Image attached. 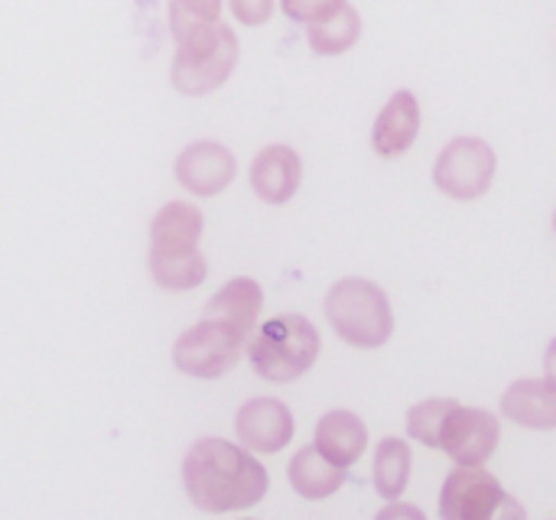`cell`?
<instances>
[{
	"instance_id": "16",
	"label": "cell",
	"mask_w": 556,
	"mask_h": 520,
	"mask_svg": "<svg viewBox=\"0 0 556 520\" xmlns=\"http://www.w3.org/2000/svg\"><path fill=\"white\" fill-rule=\"evenodd\" d=\"M261 309H264V290L257 280L251 277H235L228 280L208 303H205V319H222L235 329H241L251 342L254 329H257V319H261Z\"/></svg>"
},
{
	"instance_id": "6",
	"label": "cell",
	"mask_w": 556,
	"mask_h": 520,
	"mask_svg": "<svg viewBox=\"0 0 556 520\" xmlns=\"http://www.w3.org/2000/svg\"><path fill=\"white\" fill-rule=\"evenodd\" d=\"M495 173H498V156L492 143L472 134H459L440 150L433 163V186L446 199L476 202L492 189Z\"/></svg>"
},
{
	"instance_id": "25",
	"label": "cell",
	"mask_w": 556,
	"mask_h": 520,
	"mask_svg": "<svg viewBox=\"0 0 556 520\" xmlns=\"http://www.w3.org/2000/svg\"><path fill=\"white\" fill-rule=\"evenodd\" d=\"M544 375L556 381V339L547 345V352H544Z\"/></svg>"
},
{
	"instance_id": "26",
	"label": "cell",
	"mask_w": 556,
	"mask_h": 520,
	"mask_svg": "<svg viewBox=\"0 0 556 520\" xmlns=\"http://www.w3.org/2000/svg\"><path fill=\"white\" fill-rule=\"evenodd\" d=\"M554 231H556V212H554Z\"/></svg>"
},
{
	"instance_id": "17",
	"label": "cell",
	"mask_w": 556,
	"mask_h": 520,
	"mask_svg": "<svg viewBox=\"0 0 556 520\" xmlns=\"http://www.w3.org/2000/svg\"><path fill=\"white\" fill-rule=\"evenodd\" d=\"M287 479L293 485V492L306 502H323L332 498L342 485H345V469L332 466L313 443L300 446L287 466Z\"/></svg>"
},
{
	"instance_id": "8",
	"label": "cell",
	"mask_w": 556,
	"mask_h": 520,
	"mask_svg": "<svg viewBox=\"0 0 556 520\" xmlns=\"http://www.w3.org/2000/svg\"><path fill=\"white\" fill-rule=\"evenodd\" d=\"M443 520H528V511L485 469H459L446 475L440 492Z\"/></svg>"
},
{
	"instance_id": "14",
	"label": "cell",
	"mask_w": 556,
	"mask_h": 520,
	"mask_svg": "<svg viewBox=\"0 0 556 520\" xmlns=\"http://www.w3.org/2000/svg\"><path fill=\"white\" fill-rule=\"evenodd\" d=\"M502 417L515 427L551 433L556 430V381L544 378H521L502 394Z\"/></svg>"
},
{
	"instance_id": "11",
	"label": "cell",
	"mask_w": 556,
	"mask_h": 520,
	"mask_svg": "<svg viewBox=\"0 0 556 520\" xmlns=\"http://www.w3.org/2000/svg\"><path fill=\"white\" fill-rule=\"evenodd\" d=\"M235 169H238L235 153L218 140H195L176 160L179 186L189 189L192 195H202V199L225 192L235 179Z\"/></svg>"
},
{
	"instance_id": "19",
	"label": "cell",
	"mask_w": 556,
	"mask_h": 520,
	"mask_svg": "<svg viewBox=\"0 0 556 520\" xmlns=\"http://www.w3.org/2000/svg\"><path fill=\"white\" fill-rule=\"evenodd\" d=\"M362 39V13L355 3H345L329 20L306 26V42L316 55H342Z\"/></svg>"
},
{
	"instance_id": "21",
	"label": "cell",
	"mask_w": 556,
	"mask_h": 520,
	"mask_svg": "<svg viewBox=\"0 0 556 520\" xmlns=\"http://www.w3.org/2000/svg\"><path fill=\"white\" fill-rule=\"evenodd\" d=\"M218 16H222V0H169V26H173V36L182 33L192 23H202V20L212 23Z\"/></svg>"
},
{
	"instance_id": "13",
	"label": "cell",
	"mask_w": 556,
	"mask_h": 520,
	"mask_svg": "<svg viewBox=\"0 0 556 520\" xmlns=\"http://www.w3.org/2000/svg\"><path fill=\"white\" fill-rule=\"evenodd\" d=\"M303 182V160L287 143H270L251 160V189L267 205H287Z\"/></svg>"
},
{
	"instance_id": "2",
	"label": "cell",
	"mask_w": 556,
	"mask_h": 520,
	"mask_svg": "<svg viewBox=\"0 0 556 520\" xmlns=\"http://www.w3.org/2000/svg\"><path fill=\"white\" fill-rule=\"evenodd\" d=\"M205 218L192 202H166L150 221V277L169 293L195 290L208 277V264L199 254Z\"/></svg>"
},
{
	"instance_id": "12",
	"label": "cell",
	"mask_w": 556,
	"mask_h": 520,
	"mask_svg": "<svg viewBox=\"0 0 556 520\" xmlns=\"http://www.w3.org/2000/svg\"><path fill=\"white\" fill-rule=\"evenodd\" d=\"M420 124H424V111H420V98L410 88H397L384 107L375 117L371 127V150L381 160H401L420 137Z\"/></svg>"
},
{
	"instance_id": "24",
	"label": "cell",
	"mask_w": 556,
	"mask_h": 520,
	"mask_svg": "<svg viewBox=\"0 0 556 520\" xmlns=\"http://www.w3.org/2000/svg\"><path fill=\"white\" fill-rule=\"evenodd\" d=\"M375 520H427V515L417 508V505H410V502H388Z\"/></svg>"
},
{
	"instance_id": "27",
	"label": "cell",
	"mask_w": 556,
	"mask_h": 520,
	"mask_svg": "<svg viewBox=\"0 0 556 520\" xmlns=\"http://www.w3.org/2000/svg\"><path fill=\"white\" fill-rule=\"evenodd\" d=\"M244 520H251V518H244Z\"/></svg>"
},
{
	"instance_id": "23",
	"label": "cell",
	"mask_w": 556,
	"mask_h": 520,
	"mask_svg": "<svg viewBox=\"0 0 556 520\" xmlns=\"http://www.w3.org/2000/svg\"><path fill=\"white\" fill-rule=\"evenodd\" d=\"M228 7L241 26H264L274 16L277 0H228Z\"/></svg>"
},
{
	"instance_id": "4",
	"label": "cell",
	"mask_w": 556,
	"mask_h": 520,
	"mask_svg": "<svg viewBox=\"0 0 556 520\" xmlns=\"http://www.w3.org/2000/svg\"><path fill=\"white\" fill-rule=\"evenodd\" d=\"M323 313L332 332L352 348H381L394 335L391 300L365 277L336 280L323 296Z\"/></svg>"
},
{
	"instance_id": "5",
	"label": "cell",
	"mask_w": 556,
	"mask_h": 520,
	"mask_svg": "<svg viewBox=\"0 0 556 520\" xmlns=\"http://www.w3.org/2000/svg\"><path fill=\"white\" fill-rule=\"evenodd\" d=\"M319 348V329L306 316L283 313L254 329L248 342V362L257 378L270 384H290L316 365Z\"/></svg>"
},
{
	"instance_id": "3",
	"label": "cell",
	"mask_w": 556,
	"mask_h": 520,
	"mask_svg": "<svg viewBox=\"0 0 556 520\" xmlns=\"http://www.w3.org/2000/svg\"><path fill=\"white\" fill-rule=\"evenodd\" d=\"M173 39L176 55L169 65V81L176 91L199 98L222 88L231 78L241 55V42L231 26H225L222 20H202L186 26Z\"/></svg>"
},
{
	"instance_id": "1",
	"label": "cell",
	"mask_w": 556,
	"mask_h": 520,
	"mask_svg": "<svg viewBox=\"0 0 556 520\" xmlns=\"http://www.w3.org/2000/svg\"><path fill=\"white\" fill-rule=\"evenodd\" d=\"M267 469L244 449L218 436L195 440L182 459L186 498L205 515H231L264 502Z\"/></svg>"
},
{
	"instance_id": "7",
	"label": "cell",
	"mask_w": 556,
	"mask_h": 520,
	"mask_svg": "<svg viewBox=\"0 0 556 520\" xmlns=\"http://www.w3.org/2000/svg\"><path fill=\"white\" fill-rule=\"evenodd\" d=\"M248 352V335L222 319H202L186 329L173 345V365L189 378H222Z\"/></svg>"
},
{
	"instance_id": "22",
	"label": "cell",
	"mask_w": 556,
	"mask_h": 520,
	"mask_svg": "<svg viewBox=\"0 0 556 520\" xmlns=\"http://www.w3.org/2000/svg\"><path fill=\"white\" fill-rule=\"evenodd\" d=\"M349 0H280V10L283 16L296 20V23H319V20H329L332 13H339Z\"/></svg>"
},
{
	"instance_id": "18",
	"label": "cell",
	"mask_w": 556,
	"mask_h": 520,
	"mask_svg": "<svg viewBox=\"0 0 556 520\" xmlns=\"http://www.w3.org/2000/svg\"><path fill=\"white\" fill-rule=\"evenodd\" d=\"M414 472V449L401 436H388L375 446V466H371V482L378 498L384 502H401Z\"/></svg>"
},
{
	"instance_id": "9",
	"label": "cell",
	"mask_w": 556,
	"mask_h": 520,
	"mask_svg": "<svg viewBox=\"0 0 556 520\" xmlns=\"http://www.w3.org/2000/svg\"><path fill=\"white\" fill-rule=\"evenodd\" d=\"M502 443V420L479 407L456 404L440 430V449L459 469H482Z\"/></svg>"
},
{
	"instance_id": "10",
	"label": "cell",
	"mask_w": 556,
	"mask_h": 520,
	"mask_svg": "<svg viewBox=\"0 0 556 520\" xmlns=\"http://www.w3.org/2000/svg\"><path fill=\"white\" fill-rule=\"evenodd\" d=\"M293 433H296L293 414L277 397H254L235 417V436L251 456L280 453L283 446H290Z\"/></svg>"
},
{
	"instance_id": "20",
	"label": "cell",
	"mask_w": 556,
	"mask_h": 520,
	"mask_svg": "<svg viewBox=\"0 0 556 520\" xmlns=\"http://www.w3.org/2000/svg\"><path fill=\"white\" fill-rule=\"evenodd\" d=\"M456 401L450 397H427L407 410V436L417 440L427 449H440V430L450 417Z\"/></svg>"
},
{
	"instance_id": "15",
	"label": "cell",
	"mask_w": 556,
	"mask_h": 520,
	"mask_svg": "<svg viewBox=\"0 0 556 520\" xmlns=\"http://www.w3.org/2000/svg\"><path fill=\"white\" fill-rule=\"evenodd\" d=\"M313 446L339 469H352L368 449V427L352 410H329L313 433Z\"/></svg>"
}]
</instances>
